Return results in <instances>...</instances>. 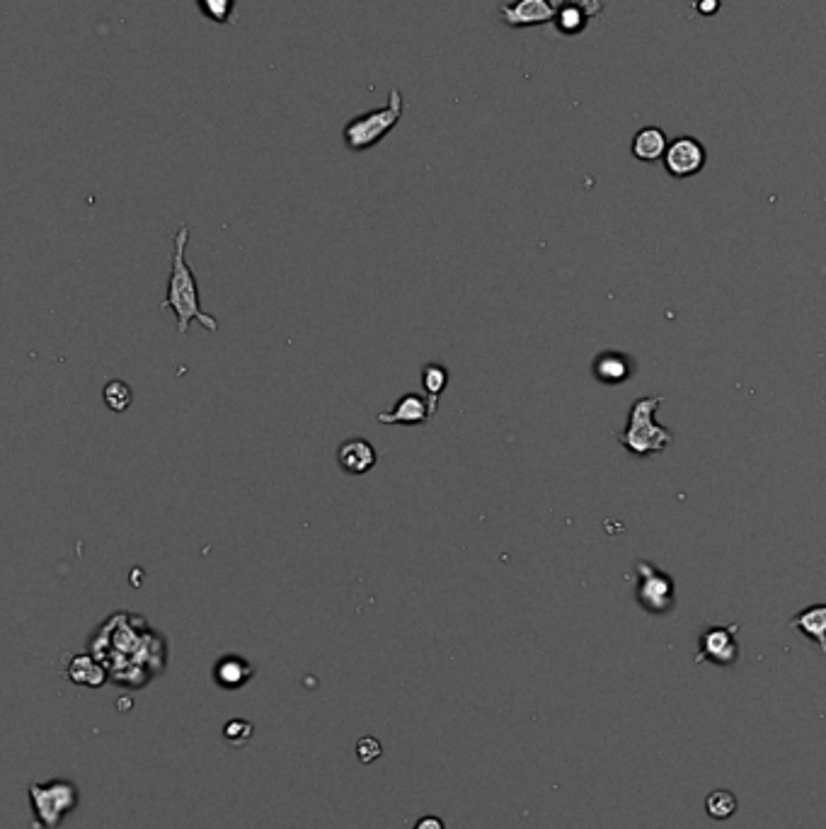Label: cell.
Segmentation results:
<instances>
[{
    "label": "cell",
    "instance_id": "1",
    "mask_svg": "<svg viewBox=\"0 0 826 829\" xmlns=\"http://www.w3.org/2000/svg\"><path fill=\"white\" fill-rule=\"evenodd\" d=\"M175 253H172V267H170V279H168V294H165L160 308H170L175 313L177 320V335L185 337L189 325L199 323L209 333H219V320L209 313L202 311L199 306V284L197 277H194V270L187 262V245H189V226L182 224L177 228L175 238Z\"/></svg>",
    "mask_w": 826,
    "mask_h": 829
},
{
    "label": "cell",
    "instance_id": "19",
    "mask_svg": "<svg viewBox=\"0 0 826 829\" xmlns=\"http://www.w3.org/2000/svg\"><path fill=\"white\" fill-rule=\"evenodd\" d=\"M197 5L206 20L216 22V25H235L238 0H197Z\"/></svg>",
    "mask_w": 826,
    "mask_h": 829
},
{
    "label": "cell",
    "instance_id": "16",
    "mask_svg": "<svg viewBox=\"0 0 826 829\" xmlns=\"http://www.w3.org/2000/svg\"><path fill=\"white\" fill-rule=\"evenodd\" d=\"M446 386H449V369L444 367V364H424L422 367V388L424 393H427V400L429 405H432V413L437 415L439 410V400L444 396Z\"/></svg>",
    "mask_w": 826,
    "mask_h": 829
},
{
    "label": "cell",
    "instance_id": "11",
    "mask_svg": "<svg viewBox=\"0 0 826 829\" xmlns=\"http://www.w3.org/2000/svg\"><path fill=\"white\" fill-rule=\"evenodd\" d=\"M211 677H214L216 686L226 691H238L243 689L245 684L252 682L255 677V667H252L250 660H245L243 655H223L216 660L214 670H211Z\"/></svg>",
    "mask_w": 826,
    "mask_h": 829
},
{
    "label": "cell",
    "instance_id": "3",
    "mask_svg": "<svg viewBox=\"0 0 826 829\" xmlns=\"http://www.w3.org/2000/svg\"><path fill=\"white\" fill-rule=\"evenodd\" d=\"M405 107V97L400 93V88H393L386 107L364 112L359 117H354L352 122H347V127L342 131L344 146L354 153L369 151V148L378 146L390 131L398 127V122L405 114Z\"/></svg>",
    "mask_w": 826,
    "mask_h": 829
},
{
    "label": "cell",
    "instance_id": "8",
    "mask_svg": "<svg viewBox=\"0 0 826 829\" xmlns=\"http://www.w3.org/2000/svg\"><path fill=\"white\" fill-rule=\"evenodd\" d=\"M499 15H502L504 25L521 30V27H536L555 22L558 5H553L550 0H514V3L499 5Z\"/></svg>",
    "mask_w": 826,
    "mask_h": 829
},
{
    "label": "cell",
    "instance_id": "23",
    "mask_svg": "<svg viewBox=\"0 0 826 829\" xmlns=\"http://www.w3.org/2000/svg\"><path fill=\"white\" fill-rule=\"evenodd\" d=\"M570 3L577 5L579 10H584L589 20H594V17H599L601 10H604V3H601V0H570Z\"/></svg>",
    "mask_w": 826,
    "mask_h": 829
},
{
    "label": "cell",
    "instance_id": "12",
    "mask_svg": "<svg viewBox=\"0 0 826 829\" xmlns=\"http://www.w3.org/2000/svg\"><path fill=\"white\" fill-rule=\"evenodd\" d=\"M66 677L73 684L88 686V689H100L110 679L107 667L97 660L95 655H73L71 662L66 665Z\"/></svg>",
    "mask_w": 826,
    "mask_h": 829
},
{
    "label": "cell",
    "instance_id": "20",
    "mask_svg": "<svg viewBox=\"0 0 826 829\" xmlns=\"http://www.w3.org/2000/svg\"><path fill=\"white\" fill-rule=\"evenodd\" d=\"M102 398H105V405L112 413H124L134 403V391H131V386L126 381L112 379L105 386V391H102Z\"/></svg>",
    "mask_w": 826,
    "mask_h": 829
},
{
    "label": "cell",
    "instance_id": "22",
    "mask_svg": "<svg viewBox=\"0 0 826 829\" xmlns=\"http://www.w3.org/2000/svg\"><path fill=\"white\" fill-rule=\"evenodd\" d=\"M381 754H383V745L376 740L374 735L359 737L357 757H359L361 764H374L376 759H381Z\"/></svg>",
    "mask_w": 826,
    "mask_h": 829
},
{
    "label": "cell",
    "instance_id": "5",
    "mask_svg": "<svg viewBox=\"0 0 826 829\" xmlns=\"http://www.w3.org/2000/svg\"><path fill=\"white\" fill-rule=\"evenodd\" d=\"M739 623H730V626H710L705 628L698 638V653H696V665L701 662H710V665L717 667H732L737 665L739 648L737 643Z\"/></svg>",
    "mask_w": 826,
    "mask_h": 829
},
{
    "label": "cell",
    "instance_id": "7",
    "mask_svg": "<svg viewBox=\"0 0 826 829\" xmlns=\"http://www.w3.org/2000/svg\"><path fill=\"white\" fill-rule=\"evenodd\" d=\"M705 160H708V153H705L703 144L693 136H679L674 139L667 148V156H664V168L671 177L676 180H684V177L698 175L705 168Z\"/></svg>",
    "mask_w": 826,
    "mask_h": 829
},
{
    "label": "cell",
    "instance_id": "6",
    "mask_svg": "<svg viewBox=\"0 0 826 829\" xmlns=\"http://www.w3.org/2000/svg\"><path fill=\"white\" fill-rule=\"evenodd\" d=\"M638 602L650 614H667L674 606V580L657 565L640 560L638 563Z\"/></svg>",
    "mask_w": 826,
    "mask_h": 829
},
{
    "label": "cell",
    "instance_id": "24",
    "mask_svg": "<svg viewBox=\"0 0 826 829\" xmlns=\"http://www.w3.org/2000/svg\"><path fill=\"white\" fill-rule=\"evenodd\" d=\"M412 829H446V825H444V820L437 815H424L415 822V827Z\"/></svg>",
    "mask_w": 826,
    "mask_h": 829
},
{
    "label": "cell",
    "instance_id": "25",
    "mask_svg": "<svg viewBox=\"0 0 826 829\" xmlns=\"http://www.w3.org/2000/svg\"><path fill=\"white\" fill-rule=\"evenodd\" d=\"M698 8H701L703 13H713V10H717V0H710V5L708 3H701V5H698Z\"/></svg>",
    "mask_w": 826,
    "mask_h": 829
},
{
    "label": "cell",
    "instance_id": "2",
    "mask_svg": "<svg viewBox=\"0 0 826 829\" xmlns=\"http://www.w3.org/2000/svg\"><path fill=\"white\" fill-rule=\"evenodd\" d=\"M662 403V396H642L630 405L628 427H625L623 432H618V442H621V447L628 449L630 454H662L664 449L671 447V442H674L671 432L659 427L655 422V413Z\"/></svg>",
    "mask_w": 826,
    "mask_h": 829
},
{
    "label": "cell",
    "instance_id": "13",
    "mask_svg": "<svg viewBox=\"0 0 826 829\" xmlns=\"http://www.w3.org/2000/svg\"><path fill=\"white\" fill-rule=\"evenodd\" d=\"M669 148V139L664 134V129L659 127H645L640 129L638 134L633 136V144H630V151L633 156L642 160V163H657V160H664Z\"/></svg>",
    "mask_w": 826,
    "mask_h": 829
},
{
    "label": "cell",
    "instance_id": "18",
    "mask_svg": "<svg viewBox=\"0 0 826 829\" xmlns=\"http://www.w3.org/2000/svg\"><path fill=\"white\" fill-rule=\"evenodd\" d=\"M737 808L739 800L727 788H717V791L705 798V813H708V817H713V820H730L737 813Z\"/></svg>",
    "mask_w": 826,
    "mask_h": 829
},
{
    "label": "cell",
    "instance_id": "15",
    "mask_svg": "<svg viewBox=\"0 0 826 829\" xmlns=\"http://www.w3.org/2000/svg\"><path fill=\"white\" fill-rule=\"evenodd\" d=\"M592 371L601 383H623L633 374V364L621 352H604L594 359Z\"/></svg>",
    "mask_w": 826,
    "mask_h": 829
},
{
    "label": "cell",
    "instance_id": "17",
    "mask_svg": "<svg viewBox=\"0 0 826 829\" xmlns=\"http://www.w3.org/2000/svg\"><path fill=\"white\" fill-rule=\"evenodd\" d=\"M589 17L584 10H579L577 5H572L570 0H562L558 5V15H555V27H558L560 34H567V37H577L587 30Z\"/></svg>",
    "mask_w": 826,
    "mask_h": 829
},
{
    "label": "cell",
    "instance_id": "9",
    "mask_svg": "<svg viewBox=\"0 0 826 829\" xmlns=\"http://www.w3.org/2000/svg\"><path fill=\"white\" fill-rule=\"evenodd\" d=\"M432 405L422 393H405L390 410L376 415L378 425H400V427H417L432 422Z\"/></svg>",
    "mask_w": 826,
    "mask_h": 829
},
{
    "label": "cell",
    "instance_id": "10",
    "mask_svg": "<svg viewBox=\"0 0 826 829\" xmlns=\"http://www.w3.org/2000/svg\"><path fill=\"white\" fill-rule=\"evenodd\" d=\"M337 463H340L342 471L349 473V476H364V473L374 471V466L378 463L376 447L369 439H347V442H342L340 449H337Z\"/></svg>",
    "mask_w": 826,
    "mask_h": 829
},
{
    "label": "cell",
    "instance_id": "21",
    "mask_svg": "<svg viewBox=\"0 0 826 829\" xmlns=\"http://www.w3.org/2000/svg\"><path fill=\"white\" fill-rule=\"evenodd\" d=\"M252 735H255V725L245 718H233L223 725V740L233 747L248 745V742L252 740Z\"/></svg>",
    "mask_w": 826,
    "mask_h": 829
},
{
    "label": "cell",
    "instance_id": "4",
    "mask_svg": "<svg viewBox=\"0 0 826 829\" xmlns=\"http://www.w3.org/2000/svg\"><path fill=\"white\" fill-rule=\"evenodd\" d=\"M30 803L39 829H59L68 815L78 808L80 791L73 781L51 779L30 783Z\"/></svg>",
    "mask_w": 826,
    "mask_h": 829
},
{
    "label": "cell",
    "instance_id": "14",
    "mask_svg": "<svg viewBox=\"0 0 826 829\" xmlns=\"http://www.w3.org/2000/svg\"><path fill=\"white\" fill-rule=\"evenodd\" d=\"M790 626L797 628L802 636L817 643V648L826 655V604H814L802 609L790 619Z\"/></svg>",
    "mask_w": 826,
    "mask_h": 829
}]
</instances>
